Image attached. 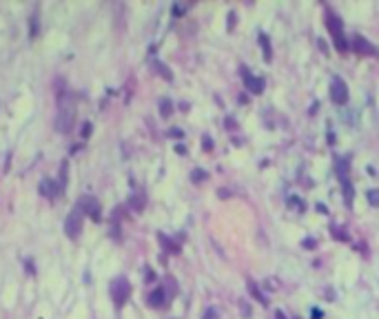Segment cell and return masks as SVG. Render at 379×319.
Segmentation results:
<instances>
[{"label": "cell", "mask_w": 379, "mask_h": 319, "mask_svg": "<svg viewBox=\"0 0 379 319\" xmlns=\"http://www.w3.org/2000/svg\"><path fill=\"white\" fill-rule=\"evenodd\" d=\"M58 104H60V109L54 120L56 131L69 133L73 128V122H76V106H73V102H58Z\"/></svg>", "instance_id": "obj_1"}, {"label": "cell", "mask_w": 379, "mask_h": 319, "mask_svg": "<svg viewBox=\"0 0 379 319\" xmlns=\"http://www.w3.org/2000/svg\"><path fill=\"white\" fill-rule=\"evenodd\" d=\"M109 292H111V299L113 304H116V308H122V306L129 301L131 297V284L126 277H116L111 279V284H109Z\"/></svg>", "instance_id": "obj_2"}, {"label": "cell", "mask_w": 379, "mask_h": 319, "mask_svg": "<svg viewBox=\"0 0 379 319\" xmlns=\"http://www.w3.org/2000/svg\"><path fill=\"white\" fill-rule=\"evenodd\" d=\"M82 224H85V213H82V208L73 206L71 213L67 215V220H64V235H67L69 239H78L82 233Z\"/></svg>", "instance_id": "obj_3"}, {"label": "cell", "mask_w": 379, "mask_h": 319, "mask_svg": "<svg viewBox=\"0 0 379 319\" xmlns=\"http://www.w3.org/2000/svg\"><path fill=\"white\" fill-rule=\"evenodd\" d=\"M78 206L82 208V213H85L91 222H95V224L102 222V206H100V202H98L95 195H82L80 202H78Z\"/></svg>", "instance_id": "obj_4"}, {"label": "cell", "mask_w": 379, "mask_h": 319, "mask_svg": "<svg viewBox=\"0 0 379 319\" xmlns=\"http://www.w3.org/2000/svg\"><path fill=\"white\" fill-rule=\"evenodd\" d=\"M350 49L355 53H359V56H370V58H379V49L375 47L373 42H368V40L364 38L361 33H355L350 40Z\"/></svg>", "instance_id": "obj_5"}, {"label": "cell", "mask_w": 379, "mask_h": 319, "mask_svg": "<svg viewBox=\"0 0 379 319\" xmlns=\"http://www.w3.org/2000/svg\"><path fill=\"white\" fill-rule=\"evenodd\" d=\"M330 100H333L335 104H346L348 102V87L342 78H337V75L330 80Z\"/></svg>", "instance_id": "obj_6"}, {"label": "cell", "mask_w": 379, "mask_h": 319, "mask_svg": "<svg viewBox=\"0 0 379 319\" xmlns=\"http://www.w3.org/2000/svg\"><path fill=\"white\" fill-rule=\"evenodd\" d=\"M38 191H40L42 197L51 199V202H54V199H58L60 195H63V191H60L58 182L51 180V177H42V180H40V186H38Z\"/></svg>", "instance_id": "obj_7"}, {"label": "cell", "mask_w": 379, "mask_h": 319, "mask_svg": "<svg viewBox=\"0 0 379 319\" xmlns=\"http://www.w3.org/2000/svg\"><path fill=\"white\" fill-rule=\"evenodd\" d=\"M324 22H326V29L330 31V35H333V38H339V35H344V22H342V18H339L335 11L326 9Z\"/></svg>", "instance_id": "obj_8"}, {"label": "cell", "mask_w": 379, "mask_h": 319, "mask_svg": "<svg viewBox=\"0 0 379 319\" xmlns=\"http://www.w3.org/2000/svg\"><path fill=\"white\" fill-rule=\"evenodd\" d=\"M169 299L171 297L166 295V290H164V286H158V288H153L151 292L147 295V304L151 306V308H164L166 304H169Z\"/></svg>", "instance_id": "obj_9"}, {"label": "cell", "mask_w": 379, "mask_h": 319, "mask_svg": "<svg viewBox=\"0 0 379 319\" xmlns=\"http://www.w3.org/2000/svg\"><path fill=\"white\" fill-rule=\"evenodd\" d=\"M240 73H242V78H244V84H246V89H249L251 93H262L264 91V80L257 78V75H251L244 64L240 66Z\"/></svg>", "instance_id": "obj_10"}, {"label": "cell", "mask_w": 379, "mask_h": 319, "mask_svg": "<svg viewBox=\"0 0 379 319\" xmlns=\"http://www.w3.org/2000/svg\"><path fill=\"white\" fill-rule=\"evenodd\" d=\"M158 239H160L162 248H164L166 253H173V255H178V253H180V244H178V242H173V239H171L169 235L158 233Z\"/></svg>", "instance_id": "obj_11"}, {"label": "cell", "mask_w": 379, "mask_h": 319, "mask_svg": "<svg viewBox=\"0 0 379 319\" xmlns=\"http://www.w3.org/2000/svg\"><path fill=\"white\" fill-rule=\"evenodd\" d=\"M67 184H69V160H64L63 164H60V173H58V186L60 191H67Z\"/></svg>", "instance_id": "obj_12"}, {"label": "cell", "mask_w": 379, "mask_h": 319, "mask_svg": "<svg viewBox=\"0 0 379 319\" xmlns=\"http://www.w3.org/2000/svg\"><path fill=\"white\" fill-rule=\"evenodd\" d=\"M129 206L133 208V211H142L144 206H147V195L144 193H133L131 195V199H129Z\"/></svg>", "instance_id": "obj_13"}, {"label": "cell", "mask_w": 379, "mask_h": 319, "mask_svg": "<svg viewBox=\"0 0 379 319\" xmlns=\"http://www.w3.org/2000/svg\"><path fill=\"white\" fill-rule=\"evenodd\" d=\"M342 191H344V197H346V204L352 206V197H355V189H352V182L348 177L342 180Z\"/></svg>", "instance_id": "obj_14"}, {"label": "cell", "mask_w": 379, "mask_h": 319, "mask_svg": "<svg viewBox=\"0 0 379 319\" xmlns=\"http://www.w3.org/2000/svg\"><path fill=\"white\" fill-rule=\"evenodd\" d=\"M257 40H259V47H262V51H264V60L268 62L273 58V49H271V42H268V35L266 33H259Z\"/></svg>", "instance_id": "obj_15"}, {"label": "cell", "mask_w": 379, "mask_h": 319, "mask_svg": "<svg viewBox=\"0 0 379 319\" xmlns=\"http://www.w3.org/2000/svg\"><path fill=\"white\" fill-rule=\"evenodd\" d=\"M249 290H251V295H253L255 299H257V301H259V304H262V306H268V297L264 295L262 290H259V286H257V284H255V282H249Z\"/></svg>", "instance_id": "obj_16"}, {"label": "cell", "mask_w": 379, "mask_h": 319, "mask_svg": "<svg viewBox=\"0 0 379 319\" xmlns=\"http://www.w3.org/2000/svg\"><path fill=\"white\" fill-rule=\"evenodd\" d=\"M153 69H156L158 73H160V75H162V78H164V80H169V82H171V80H173V73H171V69H169V66L164 64V62H160V60H153Z\"/></svg>", "instance_id": "obj_17"}, {"label": "cell", "mask_w": 379, "mask_h": 319, "mask_svg": "<svg viewBox=\"0 0 379 319\" xmlns=\"http://www.w3.org/2000/svg\"><path fill=\"white\" fill-rule=\"evenodd\" d=\"M38 33H40V18H38V13H33L29 18V38H36Z\"/></svg>", "instance_id": "obj_18"}, {"label": "cell", "mask_w": 379, "mask_h": 319, "mask_svg": "<svg viewBox=\"0 0 379 319\" xmlns=\"http://www.w3.org/2000/svg\"><path fill=\"white\" fill-rule=\"evenodd\" d=\"M171 113H173V102H171L169 97H162L160 100V115L162 118H169Z\"/></svg>", "instance_id": "obj_19"}, {"label": "cell", "mask_w": 379, "mask_h": 319, "mask_svg": "<svg viewBox=\"0 0 379 319\" xmlns=\"http://www.w3.org/2000/svg\"><path fill=\"white\" fill-rule=\"evenodd\" d=\"M348 158H337V173H339V180L348 177Z\"/></svg>", "instance_id": "obj_20"}, {"label": "cell", "mask_w": 379, "mask_h": 319, "mask_svg": "<svg viewBox=\"0 0 379 319\" xmlns=\"http://www.w3.org/2000/svg\"><path fill=\"white\" fill-rule=\"evenodd\" d=\"M162 286H164V290H166V295H169V297H173L175 292H178V284H175L173 277H166Z\"/></svg>", "instance_id": "obj_21"}, {"label": "cell", "mask_w": 379, "mask_h": 319, "mask_svg": "<svg viewBox=\"0 0 379 319\" xmlns=\"http://www.w3.org/2000/svg\"><path fill=\"white\" fill-rule=\"evenodd\" d=\"M335 40V47H337L339 53H346L348 49H350V44H348V40L344 38V35H339V38H333Z\"/></svg>", "instance_id": "obj_22"}, {"label": "cell", "mask_w": 379, "mask_h": 319, "mask_svg": "<svg viewBox=\"0 0 379 319\" xmlns=\"http://www.w3.org/2000/svg\"><path fill=\"white\" fill-rule=\"evenodd\" d=\"M366 197H368V202L373 204V206H379V189H370L368 193H366Z\"/></svg>", "instance_id": "obj_23"}, {"label": "cell", "mask_w": 379, "mask_h": 319, "mask_svg": "<svg viewBox=\"0 0 379 319\" xmlns=\"http://www.w3.org/2000/svg\"><path fill=\"white\" fill-rule=\"evenodd\" d=\"M191 180H193V182L206 180V171H204V168H193V171H191Z\"/></svg>", "instance_id": "obj_24"}, {"label": "cell", "mask_w": 379, "mask_h": 319, "mask_svg": "<svg viewBox=\"0 0 379 319\" xmlns=\"http://www.w3.org/2000/svg\"><path fill=\"white\" fill-rule=\"evenodd\" d=\"M333 237L335 239H348L346 228H342V226H333Z\"/></svg>", "instance_id": "obj_25"}, {"label": "cell", "mask_w": 379, "mask_h": 319, "mask_svg": "<svg viewBox=\"0 0 379 319\" xmlns=\"http://www.w3.org/2000/svg\"><path fill=\"white\" fill-rule=\"evenodd\" d=\"M288 204H290V206H295L297 211H304V208H306V206H304V202H302V199H297L295 195H290V197H288Z\"/></svg>", "instance_id": "obj_26"}, {"label": "cell", "mask_w": 379, "mask_h": 319, "mask_svg": "<svg viewBox=\"0 0 379 319\" xmlns=\"http://www.w3.org/2000/svg\"><path fill=\"white\" fill-rule=\"evenodd\" d=\"M91 131H94V127H91V122H85V124H82V131H80V135H82V137H89V135H91Z\"/></svg>", "instance_id": "obj_27"}, {"label": "cell", "mask_w": 379, "mask_h": 319, "mask_svg": "<svg viewBox=\"0 0 379 319\" xmlns=\"http://www.w3.org/2000/svg\"><path fill=\"white\" fill-rule=\"evenodd\" d=\"M182 13H187V7H184V4H173V16L178 18V16H182Z\"/></svg>", "instance_id": "obj_28"}, {"label": "cell", "mask_w": 379, "mask_h": 319, "mask_svg": "<svg viewBox=\"0 0 379 319\" xmlns=\"http://www.w3.org/2000/svg\"><path fill=\"white\" fill-rule=\"evenodd\" d=\"M202 319H218V310H215V308H209Z\"/></svg>", "instance_id": "obj_29"}, {"label": "cell", "mask_w": 379, "mask_h": 319, "mask_svg": "<svg viewBox=\"0 0 379 319\" xmlns=\"http://www.w3.org/2000/svg\"><path fill=\"white\" fill-rule=\"evenodd\" d=\"M202 142H204V151H211V149H213V140H211L209 135L202 137Z\"/></svg>", "instance_id": "obj_30"}, {"label": "cell", "mask_w": 379, "mask_h": 319, "mask_svg": "<svg viewBox=\"0 0 379 319\" xmlns=\"http://www.w3.org/2000/svg\"><path fill=\"white\" fill-rule=\"evenodd\" d=\"M233 25H235V11H231V13H228V31L233 29Z\"/></svg>", "instance_id": "obj_31"}, {"label": "cell", "mask_w": 379, "mask_h": 319, "mask_svg": "<svg viewBox=\"0 0 379 319\" xmlns=\"http://www.w3.org/2000/svg\"><path fill=\"white\" fill-rule=\"evenodd\" d=\"M169 135H171V137H182L184 133L180 131V128H171V131H169Z\"/></svg>", "instance_id": "obj_32"}, {"label": "cell", "mask_w": 379, "mask_h": 319, "mask_svg": "<svg viewBox=\"0 0 379 319\" xmlns=\"http://www.w3.org/2000/svg\"><path fill=\"white\" fill-rule=\"evenodd\" d=\"M25 264H27V273H36V266H33V261H32V259H27Z\"/></svg>", "instance_id": "obj_33"}, {"label": "cell", "mask_w": 379, "mask_h": 319, "mask_svg": "<svg viewBox=\"0 0 379 319\" xmlns=\"http://www.w3.org/2000/svg\"><path fill=\"white\" fill-rule=\"evenodd\" d=\"M302 246H306V248H313V246H315V239H304V242H302Z\"/></svg>", "instance_id": "obj_34"}, {"label": "cell", "mask_w": 379, "mask_h": 319, "mask_svg": "<svg viewBox=\"0 0 379 319\" xmlns=\"http://www.w3.org/2000/svg\"><path fill=\"white\" fill-rule=\"evenodd\" d=\"M175 151H178V153H187V146H184V144H175Z\"/></svg>", "instance_id": "obj_35"}, {"label": "cell", "mask_w": 379, "mask_h": 319, "mask_svg": "<svg viewBox=\"0 0 379 319\" xmlns=\"http://www.w3.org/2000/svg\"><path fill=\"white\" fill-rule=\"evenodd\" d=\"M226 128H235V122H233V118H226Z\"/></svg>", "instance_id": "obj_36"}, {"label": "cell", "mask_w": 379, "mask_h": 319, "mask_svg": "<svg viewBox=\"0 0 379 319\" xmlns=\"http://www.w3.org/2000/svg\"><path fill=\"white\" fill-rule=\"evenodd\" d=\"M319 49H321V51H328V44H326L324 40H319Z\"/></svg>", "instance_id": "obj_37"}, {"label": "cell", "mask_w": 379, "mask_h": 319, "mask_svg": "<svg viewBox=\"0 0 379 319\" xmlns=\"http://www.w3.org/2000/svg\"><path fill=\"white\" fill-rule=\"evenodd\" d=\"M277 319H284V315H282V313H280V310H277Z\"/></svg>", "instance_id": "obj_38"}]
</instances>
